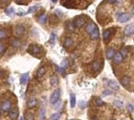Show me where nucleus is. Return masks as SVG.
Masks as SVG:
<instances>
[{
	"instance_id": "obj_1",
	"label": "nucleus",
	"mask_w": 134,
	"mask_h": 120,
	"mask_svg": "<svg viewBox=\"0 0 134 120\" xmlns=\"http://www.w3.org/2000/svg\"><path fill=\"white\" fill-rule=\"evenodd\" d=\"M60 96H61V90L59 89H56L54 90L51 96H50V98H49V101L52 104H55L56 102L59 101L60 99Z\"/></svg>"
},
{
	"instance_id": "obj_2",
	"label": "nucleus",
	"mask_w": 134,
	"mask_h": 120,
	"mask_svg": "<svg viewBox=\"0 0 134 120\" xmlns=\"http://www.w3.org/2000/svg\"><path fill=\"white\" fill-rule=\"evenodd\" d=\"M124 34L126 36H131L134 34V24L127 25L124 29Z\"/></svg>"
},
{
	"instance_id": "obj_3",
	"label": "nucleus",
	"mask_w": 134,
	"mask_h": 120,
	"mask_svg": "<svg viewBox=\"0 0 134 120\" xmlns=\"http://www.w3.org/2000/svg\"><path fill=\"white\" fill-rule=\"evenodd\" d=\"M85 23V19L82 16H79L75 19V21H74V25L76 28H81V27Z\"/></svg>"
},
{
	"instance_id": "obj_4",
	"label": "nucleus",
	"mask_w": 134,
	"mask_h": 120,
	"mask_svg": "<svg viewBox=\"0 0 134 120\" xmlns=\"http://www.w3.org/2000/svg\"><path fill=\"white\" fill-rule=\"evenodd\" d=\"M40 49H41V47H40V46L39 45H31L29 47V49H28V52H30L31 54H33V55H36L38 54V53L40 52Z\"/></svg>"
},
{
	"instance_id": "obj_5",
	"label": "nucleus",
	"mask_w": 134,
	"mask_h": 120,
	"mask_svg": "<svg viewBox=\"0 0 134 120\" xmlns=\"http://www.w3.org/2000/svg\"><path fill=\"white\" fill-rule=\"evenodd\" d=\"M131 15L129 14L128 13H124L122 14H121L118 17V21L121 22V23H125V22H127L129 21V20H131Z\"/></svg>"
},
{
	"instance_id": "obj_6",
	"label": "nucleus",
	"mask_w": 134,
	"mask_h": 120,
	"mask_svg": "<svg viewBox=\"0 0 134 120\" xmlns=\"http://www.w3.org/2000/svg\"><path fill=\"white\" fill-rule=\"evenodd\" d=\"M11 102L9 101H5L2 104V110L5 112H8L11 109Z\"/></svg>"
},
{
	"instance_id": "obj_7",
	"label": "nucleus",
	"mask_w": 134,
	"mask_h": 120,
	"mask_svg": "<svg viewBox=\"0 0 134 120\" xmlns=\"http://www.w3.org/2000/svg\"><path fill=\"white\" fill-rule=\"evenodd\" d=\"M110 35H111V30L110 29H107L105 30L103 33V41L105 43H108L109 39L110 38Z\"/></svg>"
},
{
	"instance_id": "obj_8",
	"label": "nucleus",
	"mask_w": 134,
	"mask_h": 120,
	"mask_svg": "<svg viewBox=\"0 0 134 120\" xmlns=\"http://www.w3.org/2000/svg\"><path fill=\"white\" fill-rule=\"evenodd\" d=\"M96 28V25L95 23L93 22H90L88 24H87V26L86 27V31L89 33V34H90L93 31H94V30Z\"/></svg>"
},
{
	"instance_id": "obj_9",
	"label": "nucleus",
	"mask_w": 134,
	"mask_h": 120,
	"mask_svg": "<svg viewBox=\"0 0 134 120\" xmlns=\"http://www.w3.org/2000/svg\"><path fill=\"white\" fill-rule=\"evenodd\" d=\"M113 61H114V63L115 64H119V63H121L123 60V56H122V54L120 53H117L116 54L114 55L113 56Z\"/></svg>"
},
{
	"instance_id": "obj_10",
	"label": "nucleus",
	"mask_w": 134,
	"mask_h": 120,
	"mask_svg": "<svg viewBox=\"0 0 134 120\" xmlns=\"http://www.w3.org/2000/svg\"><path fill=\"white\" fill-rule=\"evenodd\" d=\"M108 85H109L110 87L113 89V90L117 91V90H118V89H119V85H118V83L116 81H115V80H110Z\"/></svg>"
},
{
	"instance_id": "obj_11",
	"label": "nucleus",
	"mask_w": 134,
	"mask_h": 120,
	"mask_svg": "<svg viewBox=\"0 0 134 120\" xmlns=\"http://www.w3.org/2000/svg\"><path fill=\"white\" fill-rule=\"evenodd\" d=\"M9 117L12 120H15L18 117V111L16 109H13L12 111L9 112Z\"/></svg>"
},
{
	"instance_id": "obj_12",
	"label": "nucleus",
	"mask_w": 134,
	"mask_h": 120,
	"mask_svg": "<svg viewBox=\"0 0 134 120\" xmlns=\"http://www.w3.org/2000/svg\"><path fill=\"white\" fill-rule=\"evenodd\" d=\"M37 104H38V101L34 97L30 98L28 101V108H33V107L36 106Z\"/></svg>"
},
{
	"instance_id": "obj_13",
	"label": "nucleus",
	"mask_w": 134,
	"mask_h": 120,
	"mask_svg": "<svg viewBox=\"0 0 134 120\" xmlns=\"http://www.w3.org/2000/svg\"><path fill=\"white\" fill-rule=\"evenodd\" d=\"M24 32V28L23 25H17L16 27V34L17 35H22Z\"/></svg>"
},
{
	"instance_id": "obj_14",
	"label": "nucleus",
	"mask_w": 134,
	"mask_h": 120,
	"mask_svg": "<svg viewBox=\"0 0 134 120\" xmlns=\"http://www.w3.org/2000/svg\"><path fill=\"white\" fill-rule=\"evenodd\" d=\"M90 38L91 39H96L99 38V30L96 28L94 31H93L91 33H90Z\"/></svg>"
},
{
	"instance_id": "obj_15",
	"label": "nucleus",
	"mask_w": 134,
	"mask_h": 120,
	"mask_svg": "<svg viewBox=\"0 0 134 120\" xmlns=\"http://www.w3.org/2000/svg\"><path fill=\"white\" fill-rule=\"evenodd\" d=\"M114 55H115V50H114L112 48H110V49H108V50H107L106 56H107V58H108V59H109V60L112 59Z\"/></svg>"
},
{
	"instance_id": "obj_16",
	"label": "nucleus",
	"mask_w": 134,
	"mask_h": 120,
	"mask_svg": "<svg viewBox=\"0 0 134 120\" xmlns=\"http://www.w3.org/2000/svg\"><path fill=\"white\" fill-rule=\"evenodd\" d=\"M28 79H29L28 74H24L21 78V83L22 85H25V84L28 83Z\"/></svg>"
},
{
	"instance_id": "obj_17",
	"label": "nucleus",
	"mask_w": 134,
	"mask_h": 120,
	"mask_svg": "<svg viewBox=\"0 0 134 120\" xmlns=\"http://www.w3.org/2000/svg\"><path fill=\"white\" fill-rule=\"evenodd\" d=\"M73 44V41L71 38H66L63 42V46L64 47H69Z\"/></svg>"
},
{
	"instance_id": "obj_18",
	"label": "nucleus",
	"mask_w": 134,
	"mask_h": 120,
	"mask_svg": "<svg viewBox=\"0 0 134 120\" xmlns=\"http://www.w3.org/2000/svg\"><path fill=\"white\" fill-rule=\"evenodd\" d=\"M70 103H71V107L74 108L76 104V97H75V94L71 93V96H70Z\"/></svg>"
},
{
	"instance_id": "obj_19",
	"label": "nucleus",
	"mask_w": 134,
	"mask_h": 120,
	"mask_svg": "<svg viewBox=\"0 0 134 120\" xmlns=\"http://www.w3.org/2000/svg\"><path fill=\"white\" fill-rule=\"evenodd\" d=\"M121 82H122V84L124 86H126L130 83V78L128 77V76H124V77L122 79Z\"/></svg>"
},
{
	"instance_id": "obj_20",
	"label": "nucleus",
	"mask_w": 134,
	"mask_h": 120,
	"mask_svg": "<svg viewBox=\"0 0 134 120\" xmlns=\"http://www.w3.org/2000/svg\"><path fill=\"white\" fill-rule=\"evenodd\" d=\"M50 84H51L53 86H56L58 85V79H57V77H56V76L53 75L50 78Z\"/></svg>"
},
{
	"instance_id": "obj_21",
	"label": "nucleus",
	"mask_w": 134,
	"mask_h": 120,
	"mask_svg": "<svg viewBox=\"0 0 134 120\" xmlns=\"http://www.w3.org/2000/svg\"><path fill=\"white\" fill-rule=\"evenodd\" d=\"M39 21L41 23V24H46V22H47V20H48V17H47V16L45 15V14H43V15H41V16H39Z\"/></svg>"
},
{
	"instance_id": "obj_22",
	"label": "nucleus",
	"mask_w": 134,
	"mask_h": 120,
	"mask_svg": "<svg viewBox=\"0 0 134 120\" xmlns=\"http://www.w3.org/2000/svg\"><path fill=\"white\" fill-rule=\"evenodd\" d=\"M45 72H46V69H45V68H43V67H42V68H40L38 70V72H37V77H38V78H41L42 75H44Z\"/></svg>"
},
{
	"instance_id": "obj_23",
	"label": "nucleus",
	"mask_w": 134,
	"mask_h": 120,
	"mask_svg": "<svg viewBox=\"0 0 134 120\" xmlns=\"http://www.w3.org/2000/svg\"><path fill=\"white\" fill-rule=\"evenodd\" d=\"M25 120H34V115L30 111H28L25 114Z\"/></svg>"
},
{
	"instance_id": "obj_24",
	"label": "nucleus",
	"mask_w": 134,
	"mask_h": 120,
	"mask_svg": "<svg viewBox=\"0 0 134 120\" xmlns=\"http://www.w3.org/2000/svg\"><path fill=\"white\" fill-rule=\"evenodd\" d=\"M113 104L116 108H122L123 106V102L122 101H120V100H115V101H114Z\"/></svg>"
},
{
	"instance_id": "obj_25",
	"label": "nucleus",
	"mask_w": 134,
	"mask_h": 120,
	"mask_svg": "<svg viewBox=\"0 0 134 120\" xmlns=\"http://www.w3.org/2000/svg\"><path fill=\"white\" fill-rule=\"evenodd\" d=\"M100 63L98 61H94L93 63V71L94 72H97L98 70L100 69Z\"/></svg>"
},
{
	"instance_id": "obj_26",
	"label": "nucleus",
	"mask_w": 134,
	"mask_h": 120,
	"mask_svg": "<svg viewBox=\"0 0 134 120\" xmlns=\"http://www.w3.org/2000/svg\"><path fill=\"white\" fill-rule=\"evenodd\" d=\"M10 3V0H0V7H5Z\"/></svg>"
},
{
	"instance_id": "obj_27",
	"label": "nucleus",
	"mask_w": 134,
	"mask_h": 120,
	"mask_svg": "<svg viewBox=\"0 0 134 120\" xmlns=\"http://www.w3.org/2000/svg\"><path fill=\"white\" fill-rule=\"evenodd\" d=\"M60 118H61V113L56 112V113H54V114L51 116L50 120H59Z\"/></svg>"
},
{
	"instance_id": "obj_28",
	"label": "nucleus",
	"mask_w": 134,
	"mask_h": 120,
	"mask_svg": "<svg viewBox=\"0 0 134 120\" xmlns=\"http://www.w3.org/2000/svg\"><path fill=\"white\" fill-rule=\"evenodd\" d=\"M13 13H14V9H13V7H9V8H7V9H5V13L6 15L10 16Z\"/></svg>"
},
{
	"instance_id": "obj_29",
	"label": "nucleus",
	"mask_w": 134,
	"mask_h": 120,
	"mask_svg": "<svg viewBox=\"0 0 134 120\" xmlns=\"http://www.w3.org/2000/svg\"><path fill=\"white\" fill-rule=\"evenodd\" d=\"M120 53L122 54V56L124 57H126L127 54H128V49H127L126 47H124L121 49V51H120Z\"/></svg>"
},
{
	"instance_id": "obj_30",
	"label": "nucleus",
	"mask_w": 134,
	"mask_h": 120,
	"mask_svg": "<svg viewBox=\"0 0 134 120\" xmlns=\"http://www.w3.org/2000/svg\"><path fill=\"white\" fill-rule=\"evenodd\" d=\"M55 41H56V35L54 34V33H52L51 35H50V38H49V43L53 45L55 43Z\"/></svg>"
},
{
	"instance_id": "obj_31",
	"label": "nucleus",
	"mask_w": 134,
	"mask_h": 120,
	"mask_svg": "<svg viewBox=\"0 0 134 120\" xmlns=\"http://www.w3.org/2000/svg\"><path fill=\"white\" fill-rule=\"evenodd\" d=\"M61 67L63 68H68V65H69V62H68V60H63L62 61V62H61Z\"/></svg>"
},
{
	"instance_id": "obj_32",
	"label": "nucleus",
	"mask_w": 134,
	"mask_h": 120,
	"mask_svg": "<svg viewBox=\"0 0 134 120\" xmlns=\"http://www.w3.org/2000/svg\"><path fill=\"white\" fill-rule=\"evenodd\" d=\"M6 37V32L4 29H0V39H4Z\"/></svg>"
},
{
	"instance_id": "obj_33",
	"label": "nucleus",
	"mask_w": 134,
	"mask_h": 120,
	"mask_svg": "<svg viewBox=\"0 0 134 120\" xmlns=\"http://www.w3.org/2000/svg\"><path fill=\"white\" fill-rule=\"evenodd\" d=\"M20 45H21V42L19 41L18 39H14L12 41V46H14V47H17V46H20Z\"/></svg>"
},
{
	"instance_id": "obj_34",
	"label": "nucleus",
	"mask_w": 134,
	"mask_h": 120,
	"mask_svg": "<svg viewBox=\"0 0 134 120\" xmlns=\"http://www.w3.org/2000/svg\"><path fill=\"white\" fill-rule=\"evenodd\" d=\"M37 8H38V6H32V7H30L28 9V13H33L37 10Z\"/></svg>"
},
{
	"instance_id": "obj_35",
	"label": "nucleus",
	"mask_w": 134,
	"mask_h": 120,
	"mask_svg": "<svg viewBox=\"0 0 134 120\" xmlns=\"http://www.w3.org/2000/svg\"><path fill=\"white\" fill-rule=\"evenodd\" d=\"M95 102H96V104L97 106H102L104 104V102H103L100 98H96Z\"/></svg>"
},
{
	"instance_id": "obj_36",
	"label": "nucleus",
	"mask_w": 134,
	"mask_h": 120,
	"mask_svg": "<svg viewBox=\"0 0 134 120\" xmlns=\"http://www.w3.org/2000/svg\"><path fill=\"white\" fill-rule=\"evenodd\" d=\"M39 115H40V119H44V117H45V109L44 108H41V109H40Z\"/></svg>"
},
{
	"instance_id": "obj_37",
	"label": "nucleus",
	"mask_w": 134,
	"mask_h": 120,
	"mask_svg": "<svg viewBox=\"0 0 134 120\" xmlns=\"http://www.w3.org/2000/svg\"><path fill=\"white\" fill-rule=\"evenodd\" d=\"M56 71L58 73H61V74H63V72H64V68H63L62 67L61 68V67H59V66H56Z\"/></svg>"
},
{
	"instance_id": "obj_38",
	"label": "nucleus",
	"mask_w": 134,
	"mask_h": 120,
	"mask_svg": "<svg viewBox=\"0 0 134 120\" xmlns=\"http://www.w3.org/2000/svg\"><path fill=\"white\" fill-rule=\"evenodd\" d=\"M67 27H68V29L70 30V31H73L75 25H74V24H72L71 22H68V26Z\"/></svg>"
},
{
	"instance_id": "obj_39",
	"label": "nucleus",
	"mask_w": 134,
	"mask_h": 120,
	"mask_svg": "<svg viewBox=\"0 0 134 120\" xmlns=\"http://www.w3.org/2000/svg\"><path fill=\"white\" fill-rule=\"evenodd\" d=\"M112 93V92L111 91H110V90H104L103 92V93H102V95L103 96H108V95H110Z\"/></svg>"
},
{
	"instance_id": "obj_40",
	"label": "nucleus",
	"mask_w": 134,
	"mask_h": 120,
	"mask_svg": "<svg viewBox=\"0 0 134 120\" xmlns=\"http://www.w3.org/2000/svg\"><path fill=\"white\" fill-rule=\"evenodd\" d=\"M127 109H128V111H129V112H133V109H134V107L132 105V104H127Z\"/></svg>"
},
{
	"instance_id": "obj_41",
	"label": "nucleus",
	"mask_w": 134,
	"mask_h": 120,
	"mask_svg": "<svg viewBox=\"0 0 134 120\" xmlns=\"http://www.w3.org/2000/svg\"><path fill=\"white\" fill-rule=\"evenodd\" d=\"M4 50H5V46L2 43H0V54L4 52Z\"/></svg>"
},
{
	"instance_id": "obj_42",
	"label": "nucleus",
	"mask_w": 134,
	"mask_h": 120,
	"mask_svg": "<svg viewBox=\"0 0 134 120\" xmlns=\"http://www.w3.org/2000/svg\"><path fill=\"white\" fill-rule=\"evenodd\" d=\"M86 105V101H80V102H79V107H80V108H85Z\"/></svg>"
},
{
	"instance_id": "obj_43",
	"label": "nucleus",
	"mask_w": 134,
	"mask_h": 120,
	"mask_svg": "<svg viewBox=\"0 0 134 120\" xmlns=\"http://www.w3.org/2000/svg\"><path fill=\"white\" fill-rule=\"evenodd\" d=\"M104 2L110 3V4H114V3L116 2V0H104Z\"/></svg>"
},
{
	"instance_id": "obj_44",
	"label": "nucleus",
	"mask_w": 134,
	"mask_h": 120,
	"mask_svg": "<svg viewBox=\"0 0 134 120\" xmlns=\"http://www.w3.org/2000/svg\"><path fill=\"white\" fill-rule=\"evenodd\" d=\"M24 14H25V13H22V12H20V13H17L18 16H23V15H24Z\"/></svg>"
},
{
	"instance_id": "obj_45",
	"label": "nucleus",
	"mask_w": 134,
	"mask_h": 120,
	"mask_svg": "<svg viewBox=\"0 0 134 120\" xmlns=\"http://www.w3.org/2000/svg\"><path fill=\"white\" fill-rule=\"evenodd\" d=\"M15 1L16 2V3H19L20 2H21V1H22V0H15Z\"/></svg>"
},
{
	"instance_id": "obj_46",
	"label": "nucleus",
	"mask_w": 134,
	"mask_h": 120,
	"mask_svg": "<svg viewBox=\"0 0 134 120\" xmlns=\"http://www.w3.org/2000/svg\"><path fill=\"white\" fill-rule=\"evenodd\" d=\"M90 120H98V119H96V118H95V117H94V118H92V119H90Z\"/></svg>"
},
{
	"instance_id": "obj_47",
	"label": "nucleus",
	"mask_w": 134,
	"mask_h": 120,
	"mask_svg": "<svg viewBox=\"0 0 134 120\" xmlns=\"http://www.w3.org/2000/svg\"><path fill=\"white\" fill-rule=\"evenodd\" d=\"M2 72L1 71V70H0V77L2 76Z\"/></svg>"
},
{
	"instance_id": "obj_48",
	"label": "nucleus",
	"mask_w": 134,
	"mask_h": 120,
	"mask_svg": "<svg viewBox=\"0 0 134 120\" xmlns=\"http://www.w3.org/2000/svg\"><path fill=\"white\" fill-rule=\"evenodd\" d=\"M51 1H52L53 2H56V1H57V0H51Z\"/></svg>"
},
{
	"instance_id": "obj_49",
	"label": "nucleus",
	"mask_w": 134,
	"mask_h": 120,
	"mask_svg": "<svg viewBox=\"0 0 134 120\" xmlns=\"http://www.w3.org/2000/svg\"><path fill=\"white\" fill-rule=\"evenodd\" d=\"M132 12H133V14L134 15V7L133 8V9H132Z\"/></svg>"
},
{
	"instance_id": "obj_50",
	"label": "nucleus",
	"mask_w": 134,
	"mask_h": 120,
	"mask_svg": "<svg viewBox=\"0 0 134 120\" xmlns=\"http://www.w3.org/2000/svg\"><path fill=\"white\" fill-rule=\"evenodd\" d=\"M20 120H23V118H22V117H21V118H20Z\"/></svg>"
},
{
	"instance_id": "obj_51",
	"label": "nucleus",
	"mask_w": 134,
	"mask_h": 120,
	"mask_svg": "<svg viewBox=\"0 0 134 120\" xmlns=\"http://www.w3.org/2000/svg\"><path fill=\"white\" fill-rule=\"evenodd\" d=\"M0 115H1V110H0Z\"/></svg>"
},
{
	"instance_id": "obj_52",
	"label": "nucleus",
	"mask_w": 134,
	"mask_h": 120,
	"mask_svg": "<svg viewBox=\"0 0 134 120\" xmlns=\"http://www.w3.org/2000/svg\"><path fill=\"white\" fill-rule=\"evenodd\" d=\"M70 120H74V119H70Z\"/></svg>"
}]
</instances>
